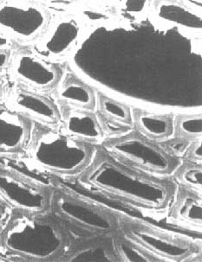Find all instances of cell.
Listing matches in <instances>:
<instances>
[{"label":"cell","instance_id":"d6986e66","mask_svg":"<svg viewBox=\"0 0 202 262\" xmlns=\"http://www.w3.org/2000/svg\"><path fill=\"white\" fill-rule=\"evenodd\" d=\"M99 106L103 115L113 120H117L126 126H129L131 123L130 111L124 104L107 97L101 96L99 101Z\"/></svg>","mask_w":202,"mask_h":262},{"label":"cell","instance_id":"83f0119b","mask_svg":"<svg viewBox=\"0 0 202 262\" xmlns=\"http://www.w3.org/2000/svg\"><path fill=\"white\" fill-rule=\"evenodd\" d=\"M2 94V84H1V81H0V95Z\"/></svg>","mask_w":202,"mask_h":262},{"label":"cell","instance_id":"9a60e30c","mask_svg":"<svg viewBox=\"0 0 202 262\" xmlns=\"http://www.w3.org/2000/svg\"><path fill=\"white\" fill-rule=\"evenodd\" d=\"M172 217L194 226L201 227V198L193 191L180 193L172 209Z\"/></svg>","mask_w":202,"mask_h":262},{"label":"cell","instance_id":"52a82bcc","mask_svg":"<svg viewBox=\"0 0 202 262\" xmlns=\"http://www.w3.org/2000/svg\"><path fill=\"white\" fill-rule=\"evenodd\" d=\"M0 195L20 211L39 214L47 209V190L37 186L17 173L0 167Z\"/></svg>","mask_w":202,"mask_h":262},{"label":"cell","instance_id":"2e32d148","mask_svg":"<svg viewBox=\"0 0 202 262\" xmlns=\"http://www.w3.org/2000/svg\"><path fill=\"white\" fill-rule=\"evenodd\" d=\"M135 122L143 134L154 140L169 138L173 133V121L168 115L138 111L135 114Z\"/></svg>","mask_w":202,"mask_h":262},{"label":"cell","instance_id":"ba28073f","mask_svg":"<svg viewBox=\"0 0 202 262\" xmlns=\"http://www.w3.org/2000/svg\"><path fill=\"white\" fill-rule=\"evenodd\" d=\"M125 229L130 239L156 256L169 260H181L193 253V248L188 243L143 223H129Z\"/></svg>","mask_w":202,"mask_h":262},{"label":"cell","instance_id":"8fae6325","mask_svg":"<svg viewBox=\"0 0 202 262\" xmlns=\"http://www.w3.org/2000/svg\"><path fill=\"white\" fill-rule=\"evenodd\" d=\"M31 136V123L21 113L0 106V151L16 154Z\"/></svg>","mask_w":202,"mask_h":262},{"label":"cell","instance_id":"9c48e42d","mask_svg":"<svg viewBox=\"0 0 202 262\" xmlns=\"http://www.w3.org/2000/svg\"><path fill=\"white\" fill-rule=\"evenodd\" d=\"M11 71L19 81L39 90L52 89L61 79V72L56 65L26 51L15 55Z\"/></svg>","mask_w":202,"mask_h":262},{"label":"cell","instance_id":"44dd1931","mask_svg":"<svg viewBox=\"0 0 202 262\" xmlns=\"http://www.w3.org/2000/svg\"><path fill=\"white\" fill-rule=\"evenodd\" d=\"M178 179L188 189L199 192L201 190V166L194 164L184 165L178 173Z\"/></svg>","mask_w":202,"mask_h":262},{"label":"cell","instance_id":"f1b7e54d","mask_svg":"<svg viewBox=\"0 0 202 262\" xmlns=\"http://www.w3.org/2000/svg\"><path fill=\"white\" fill-rule=\"evenodd\" d=\"M1 260H3V259H0V261H1Z\"/></svg>","mask_w":202,"mask_h":262},{"label":"cell","instance_id":"6da1fadb","mask_svg":"<svg viewBox=\"0 0 202 262\" xmlns=\"http://www.w3.org/2000/svg\"><path fill=\"white\" fill-rule=\"evenodd\" d=\"M85 181L105 192L157 210L169 204L174 192L171 183L135 172L106 156L94 162Z\"/></svg>","mask_w":202,"mask_h":262},{"label":"cell","instance_id":"cb8c5ba5","mask_svg":"<svg viewBox=\"0 0 202 262\" xmlns=\"http://www.w3.org/2000/svg\"><path fill=\"white\" fill-rule=\"evenodd\" d=\"M187 159L193 163L201 161L202 159V143L201 140H198L192 144L188 148L187 152Z\"/></svg>","mask_w":202,"mask_h":262},{"label":"cell","instance_id":"8992f818","mask_svg":"<svg viewBox=\"0 0 202 262\" xmlns=\"http://www.w3.org/2000/svg\"><path fill=\"white\" fill-rule=\"evenodd\" d=\"M54 205L63 217L91 231L110 234L117 230V222L112 214L74 195L59 193Z\"/></svg>","mask_w":202,"mask_h":262},{"label":"cell","instance_id":"4316f807","mask_svg":"<svg viewBox=\"0 0 202 262\" xmlns=\"http://www.w3.org/2000/svg\"><path fill=\"white\" fill-rule=\"evenodd\" d=\"M5 219H6V209L0 204V228L2 226Z\"/></svg>","mask_w":202,"mask_h":262},{"label":"cell","instance_id":"7402d4cb","mask_svg":"<svg viewBox=\"0 0 202 262\" xmlns=\"http://www.w3.org/2000/svg\"><path fill=\"white\" fill-rule=\"evenodd\" d=\"M98 123L103 133L104 132L105 134L110 135L123 134L127 130L126 125L119 122L117 120H113L111 118L107 117L104 115H100Z\"/></svg>","mask_w":202,"mask_h":262},{"label":"cell","instance_id":"277c9868","mask_svg":"<svg viewBox=\"0 0 202 262\" xmlns=\"http://www.w3.org/2000/svg\"><path fill=\"white\" fill-rule=\"evenodd\" d=\"M47 11L42 6L26 1H0V31L11 39L30 42L48 26Z\"/></svg>","mask_w":202,"mask_h":262},{"label":"cell","instance_id":"ffe728a7","mask_svg":"<svg viewBox=\"0 0 202 262\" xmlns=\"http://www.w3.org/2000/svg\"><path fill=\"white\" fill-rule=\"evenodd\" d=\"M178 136L188 140L198 139L202 134V117L200 115L181 116L176 121Z\"/></svg>","mask_w":202,"mask_h":262},{"label":"cell","instance_id":"e0dca14e","mask_svg":"<svg viewBox=\"0 0 202 262\" xmlns=\"http://www.w3.org/2000/svg\"><path fill=\"white\" fill-rule=\"evenodd\" d=\"M116 257L114 244L97 243L75 249L68 255L67 260L73 262L117 261Z\"/></svg>","mask_w":202,"mask_h":262},{"label":"cell","instance_id":"3957f363","mask_svg":"<svg viewBox=\"0 0 202 262\" xmlns=\"http://www.w3.org/2000/svg\"><path fill=\"white\" fill-rule=\"evenodd\" d=\"M29 154L41 167L60 174H73L90 162L92 150L67 134L37 126L31 135Z\"/></svg>","mask_w":202,"mask_h":262},{"label":"cell","instance_id":"4fadbf2b","mask_svg":"<svg viewBox=\"0 0 202 262\" xmlns=\"http://www.w3.org/2000/svg\"><path fill=\"white\" fill-rule=\"evenodd\" d=\"M64 128L69 136L89 142H97L104 134L97 119L81 109H68L65 112Z\"/></svg>","mask_w":202,"mask_h":262},{"label":"cell","instance_id":"5bb4252c","mask_svg":"<svg viewBox=\"0 0 202 262\" xmlns=\"http://www.w3.org/2000/svg\"><path fill=\"white\" fill-rule=\"evenodd\" d=\"M57 96L61 101L79 109H92L95 95L90 86L73 76H68L60 84Z\"/></svg>","mask_w":202,"mask_h":262},{"label":"cell","instance_id":"7c38bea8","mask_svg":"<svg viewBox=\"0 0 202 262\" xmlns=\"http://www.w3.org/2000/svg\"><path fill=\"white\" fill-rule=\"evenodd\" d=\"M9 102L22 115H28L42 122L53 125L58 121V112L50 100L27 90H12Z\"/></svg>","mask_w":202,"mask_h":262},{"label":"cell","instance_id":"ac0fdd59","mask_svg":"<svg viewBox=\"0 0 202 262\" xmlns=\"http://www.w3.org/2000/svg\"><path fill=\"white\" fill-rule=\"evenodd\" d=\"M115 254L118 260L126 262H151L161 260L156 256L152 257L149 250H144L143 246L133 243L131 239L116 237L113 241Z\"/></svg>","mask_w":202,"mask_h":262},{"label":"cell","instance_id":"30bf717a","mask_svg":"<svg viewBox=\"0 0 202 262\" xmlns=\"http://www.w3.org/2000/svg\"><path fill=\"white\" fill-rule=\"evenodd\" d=\"M82 35L79 21L74 17H61L50 26L41 38L37 45L38 51L45 57H62L76 46Z\"/></svg>","mask_w":202,"mask_h":262},{"label":"cell","instance_id":"5b68a950","mask_svg":"<svg viewBox=\"0 0 202 262\" xmlns=\"http://www.w3.org/2000/svg\"><path fill=\"white\" fill-rule=\"evenodd\" d=\"M104 145L115 157L154 172L168 174L176 167L177 162L170 154L138 134L118 137Z\"/></svg>","mask_w":202,"mask_h":262},{"label":"cell","instance_id":"484cf974","mask_svg":"<svg viewBox=\"0 0 202 262\" xmlns=\"http://www.w3.org/2000/svg\"><path fill=\"white\" fill-rule=\"evenodd\" d=\"M9 62L8 51L0 50V70L6 67Z\"/></svg>","mask_w":202,"mask_h":262},{"label":"cell","instance_id":"d4e9b609","mask_svg":"<svg viewBox=\"0 0 202 262\" xmlns=\"http://www.w3.org/2000/svg\"><path fill=\"white\" fill-rule=\"evenodd\" d=\"M12 45H13V42H12L11 37L0 31V50L7 51L8 49H11L12 47Z\"/></svg>","mask_w":202,"mask_h":262},{"label":"cell","instance_id":"7a4b0ae2","mask_svg":"<svg viewBox=\"0 0 202 262\" xmlns=\"http://www.w3.org/2000/svg\"><path fill=\"white\" fill-rule=\"evenodd\" d=\"M9 251L31 260H52L65 249V236L56 223L37 214L17 210L1 236Z\"/></svg>","mask_w":202,"mask_h":262},{"label":"cell","instance_id":"603a6c76","mask_svg":"<svg viewBox=\"0 0 202 262\" xmlns=\"http://www.w3.org/2000/svg\"><path fill=\"white\" fill-rule=\"evenodd\" d=\"M188 145H189V140L180 136L167 140L165 143H163V147L166 151H169V154H173V155L183 154V151L188 148Z\"/></svg>","mask_w":202,"mask_h":262}]
</instances>
